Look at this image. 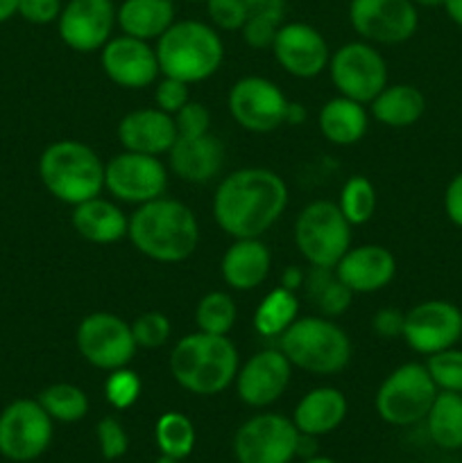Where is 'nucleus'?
<instances>
[{"instance_id":"864d4df0","label":"nucleus","mask_w":462,"mask_h":463,"mask_svg":"<svg viewBox=\"0 0 462 463\" xmlns=\"http://www.w3.org/2000/svg\"><path fill=\"white\" fill-rule=\"evenodd\" d=\"M303 118H306V111H303L299 104H288V111H285V122L288 125H299V122H303Z\"/></svg>"},{"instance_id":"37998d69","label":"nucleus","mask_w":462,"mask_h":463,"mask_svg":"<svg viewBox=\"0 0 462 463\" xmlns=\"http://www.w3.org/2000/svg\"><path fill=\"white\" fill-rule=\"evenodd\" d=\"M281 25H284V21H279V18L247 16V21H245L240 34H243L245 43H247L249 48L265 50V48H272V43H274V36H276V32H279Z\"/></svg>"},{"instance_id":"4468645a","label":"nucleus","mask_w":462,"mask_h":463,"mask_svg":"<svg viewBox=\"0 0 462 463\" xmlns=\"http://www.w3.org/2000/svg\"><path fill=\"white\" fill-rule=\"evenodd\" d=\"M104 188L125 203H148L163 197L168 170L159 156L122 152L104 165Z\"/></svg>"},{"instance_id":"e433bc0d","label":"nucleus","mask_w":462,"mask_h":463,"mask_svg":"<svg viewBox=\"0 0 462 463\" xmlns=\"http://www.w3.org/2000/svg\"><path fill=\"white\" fill-rule=\"evenodd\" d=\"M430 378L439 392L462 393V351L460 348H447L435 355H428L426 362Z\"/></svg>"},{"instance_id":"49530a36","label":"nucleus","mask_w":462,"mask_h":463,"mask_svg":"<svg viewBox=\"0 0 462 463\" xmlns=\"http://www.w3.org/2000/svg\"><path fill=\"white\" fill-rule=\"evenodd\" d=\"M403 324H406V312L383 307L371 317V330L383 339L403 337Z\"/></svg>"},{"instance_id":"c9c22d12","label":"nucleus","mask_w":462,"mask_h":463,"mask_svg":"<svg viewBox=\"0 0 462 463\" xmlns=\"http://www.w3.org/2000/svg\"><path fill=\"white\" fill-rule=\"evenodd\" d=\"M236 303L231 294L226 292H208L207 297L199 298L197 310H195V321L197 330L208 335H229L236 326Z\"/></svg>"},{"instance_id":"58836bf2","label":"nucleus","mask_w":462,"mask_h":463,"mask_svg":"<svg viewBox=\"0 0 462 463\" xmlns=\"http://www.w3.org/2000/svg\"><path fill=\"white\" fill-rule=\"evenodd\" d=\"M131 333H134L136 344L140 348H161L170 339L172 326L170 319L161 312H145L134 319Z\"/></svg>"},{"instance_id":"f8f14e48","label":"nucleus","mask_w":462,"mask_h":463,"mask_svg":"<svg viewBox=\"0 0 462 463\" xmlns=\"http://www.w3.org/2000/svg\"><path fill=\"white\" fill-rule=\"evenodd\" d=\"M299 430L281 414H258L245 420L234 437L238 463H290L297 455Z\"/></svg>"},{"instance_id":"ddd939ff","label":"nucleus","mask_w":462,"mask_h":463,"mask_svg":"<svg viewBox=\"0 0 462 463\" xmlns=\"http://www.w3.org/2000/svg\"><path fill=\"white\" fill-rule=\"evenodd\" d=\"M403 339L419 355H435L462 339V310L451 301H421L406 312Z\"/></svg>"},{"instance_id":"a878e982","label":"nucleus","mask_w":462,"mask_h":463,"mask_svg":"<svg viewBox=\"0 0 462 463\" xmlns=\"http://www.w3.org/2000/svg\"><path fill=\"white\" fill-rule=\"evenodd\" d=\"M72 229L77 235L93 244H113L127 235V220L120 208L98 194L77 203L72 211Z\"/></svg>"},{"instance_id":"c756f323","label":"nucleus","mask_w":462,"mask_h":463,"mask_svg":"<svg viewBox=\"0 0 462 463\" xmlns=\"http://www.w3.org/2000/svg\"><path fill=\"white\" fill-rule=\"evenodd\" d=\"M430 441L442 450L462 448V393L438 392L430 411L426 414Z\"/></svg>"},{"instance_id":"8fccbe9b","label":"nucleus","mask_w":462,"mask_h":463,"mask_svg":"<svg viewBox=\"0 0 462 463\" xmlns=\"http://www.w3.org/2000/svg\"><path fill=\"white\" fill-rule=\"evenodd\" d=\"M303 280H306V276L302 274V269L299 267H290V269L284 271V276H281V288L285 289H297L299 285H303Z\"/></svg>"},{"instance_id":"f257e3e1","label":"nucleus","mask_w":462,"mask_h":463,"mask_svg":"<svg viewBox=\"0 0 462 463\" xmlns=\"http://www.w3.org/2000/svg\"><path fill=\"white\" fill-rule=\"evenodd\" d=\"M288 188L276 172L243 167L220 181L213 194V217L231 238H261L284 215Z\"/></svg>"},{"instance_id":"13d9d810","label":"nucleus","mask_w":462,"mask_h":463,"mask_svg":"<svg viewBox=\"0 0 462 463\" xmlns=\"http://www.w3.org/2000/svg\"><path fill=\"white\" fill-rule=\"evenodd\" d=\"M190 3H207V0H190Z\"/></svg>"},{"instance_id":"c03bdc74","label":"nucleus","mask_w":462,"mask_h":463,"mask_svg":"<svg viewBox=\"0 0 462 463\" xmlns=\"http://www.w3.org/2000/svg\"><path fill=\"white\" fill-rule=\"evenodd\" d=\"M177 136H204L211 129V113L202 102H186L175 113Z\"/></svg>"},{"instance_id":"412c9836","label":"nucleus","mask_w":462,"mask_h":463,"mask_svg":"<svg viewBox=\"0 0 462 463\" xmlns=\"http://www.w3.org/2000/svg\"><path fill=\"white\" fill-rule=\"evenodd\" d=\"M335 274L353 294H374L392 283L397 260L392 251L380 244H361L340 258Z\"/></svg>"},{"instance_id":"5fc2aeb1","label":"nucleus","mask_w":462,"mask_h":463,"mask_svg":"<svg viewBox=\"0 0 462 463\" xmlns=\"http://www.w3.org/2000/svg\"><path fill=\"white\" fill-rule=\"evenodd\" d=\"M415 7H442L444 0H410Z\"/></svg>"},{"instance_id":"4c0bfd02","label":"nucleus","mask_w":462,"mask_h":463,"mask_svg":"<svg viewBox=\"0 0 462 463\" xmlns=\"http://www.w3.org/2000/svg\"><path fill=\"white\" fill-rule=\"evenodd\" d=\"M140 389H143V383H140L139 373L122 366V369L109 371V378L104 383V398L116 410H130L139 401Z\"/></svg>"},{"instance_id":"2f4dec72","label":"nucleus","mask_w":462,"mask_h":463,"mask_svg":"<svg viewBox=\"0 0 462 463\" xmlns=\"http://www.w3.org/2000/svg\"><path fill=\"white\" fill-rule=\"evenodd\" d=\"M303 285L308 288V297L322 312V317H340L347 312L351 306L353 292L338 279L335 269H326V267H313L311 274L306 276Z\"/></svg>"},{"instance_id":"7ed1b4c3","label":"nucleus","mask_w":462,"mask_h":463,"mask_svg":"<svg viewBox=\"0 0 462 463\" xmlns=\"http://www.w3.org/2000/svg\"><path fill=\"white\" fill-rule=\"evenodd\" d=\"M240 369L238 351L226 335L197 330L177 342L170 353V373L181 389L195 396H217L231 387Z\"/></svg>"},{"instance_id":"f3484780","label":"nucleus","mask_w":462,"mask_h":463,"mask_svg":"<svg viewBox=\"0 0 462 463\" xmlns=\"http://www.w3.org/2000/svg\"><path fill=\"white\" fill-rule=\"evenodd\" d=\"M116 25V7L111 0H68L57 18L63 43L75 52L102 50Z\"/></svg>"},{"instance_id":"a18cd8bd","label":"nucleus","mask_w":462,"mask_h":463,"mask_svg":"<svg viewBox=\"0 0 462 463\" xmlns=\"http://www.w3.org/2000/svg\"><path fill=\"white\" fill-rule=\"evenodd\" d=\"M62 0H18V16L32 25H48L62 14Z\"/></svg>"},{"instance_id":"cd10ccee","label":"nucleus","mask_w":462,"mask_h":463,"mask_svg":"<svg viewBox=\"0 0 462 463\" xmlns=\"http://www.w3.org/2000/svg\"><path fill=\"white\" fill-rule=\"evenodd\" d=\"M367 111L361 102L338 95L322 107L317 125L329 143L349 147L361 143L367 131Z\"/></svg>"},{"instance_id":"f03ea898","label":"nucleus","mask_w":462,"mask_h":463,"mask_svg":"<svg viewBox=\"0 0 462 463\" xmlns=\"http://www.w3.org/2000/svg\"><path fill=\"white\" fill-rule=\"evenodd\" d=\"M127 238L145 258L163 265L188 260L199 244L195 213L177 199L159 197L140 203L130 217Z\"/></svg>"},{"instance_id":"dca6fc26","label":"nucleus","mask_w":462,"mask_h":463,"mask_svg":"<svg viewBox=\"0 0 462 463\" xmlns=\"http://www.w3.org/2000/svg\"><path fill=\"white\" fill-rule=\"evenodd\" d=\"M288 99L274 81L249 75L236 81L229 90V113L243 129L267 134L285 122Z\"/></svg>"},{"instance_id":"9d476101","label":"nucleus","mask_w":462,"mask_h":463,"mask_svg":"<svg viewBox=\"0 0 462 463\" xmlns=\"http://www.w3.org/2000/svg\"><path fill=\"white\" fill-rule=\"evenodd\" d=\"M53 441V419L39 401L18 398L0 411V455L27 463L43 455Z\"/></svg>"},{"instance_id":"20e7f679","label":"nucleus","mask_w":462,"mask_h":463,"mask_svg":"<svg viewBox=\"0 0 462 463\" xmlns=\"http://www.w3.org/2000/svg\"><path fill=\"white\" fill-rule=\"evenodd\" d=\"M161 75L197 84L216 75L225 59V45L213 25L202 21H175L157 39Z\"/></svg>"},{"instance_id":"a19ab883","label":"nucleus","mask_w":462,"mask_h":463,"mask_svg":"<svg viewBox=\"0 0 462 463\" xmlns=\"http://www.w3.org/2000/svg\"><path fill=\"white\" fill-rule=\"evenodd\" d=\"M207 14L217 30L240 32L247 21V5L245 0H207Z\"/></svg>"},{"instance_id":"c85d7f7f","label":"nucleus","mask_w":462,"mask_h":463,"mask_svg":"<svg viewBox=\"0 0 462 463\" xmlns=\"http://www.w3.org/2000/svg\"><path fill=\"white\" fill-rule=\"evenodd\" d=\"M370 104L371 116L392 129L412 127L426 111L424 93L412 84H388Z\"/></svg>"},{"instance_id":"603ef678","label":"nucleus","mask_w":462,"mask_h":463,"mask_svg":"<svg viewBox=\"0 0 462 463\" xmlns=\"http://www.w3.org/2000/svg\"><path fill=\"white\" fill-rule=\"evenodd\" d=\"M18 14V0H0V25Z\"/></svg>"},{"instance_id":"4d7b16f0","label":"nucleus","mask_w":462,"mask_h":463,"mask_svg":"<svg viewBox=\"0 0 462 463\" xmlns=\"http://www.w3.org/2000/svg\"><path fill=\"white\" fill-rule=\"evenodd\" d=\"M154 463H179V461L172 459V457H168V455H161V457H159V459L154 461Z\"/></svg>"},{"instance_id":"0eeeda50","label":"nucleus","mask_w":462,"mask_h":463,"mask_svg":"<svg viewBox=\"0 0 462 463\" xmlns=\"http://www.w3.org/2000/svg\"><path fill=\"white\" fill-rule=\"evenodd\" d=\"M294 244L311 267L335 269L351 249V224L338 203L317 199L303 206L294 220Z\"/></svg>"},{"instance_id":"ea45409f","label":"nucleus","mask_w":462,"mask_h":463,"mask_svg":"<svg viewBox=\"0 0 462 463\" xmlns=\"http://www.w3.org/2000/svg\"><path fill=\"white\" fill-rule=\"evenodd\" d=\"M95 437H98L100 455L107 461L120 459L130 450V437H127L120 420L113 419V416H107V419L100 420L98 428H95Z\"/></svg>"},{"instance_id":"79ce46f5","label":"nucleus","mask_w":462,"mask_h":463,"mask_svg":"<svg viewBox=\"0 0 462 463\" xmlns=\"http://www.w3.org/2000/svg\"><path fill=\"white\" fill-rule=\"evenodd\" d=\"M188 86L190 84H186V81L163 75V80H159L154 84V102H157V109L175 116L186 102H190Z\"/></svg>"},{"instance_id":"09e8293b","label":"nucleus","mask_w":462,"mask_h":463,"mask_svg":"<svg viewBox=\"0 0 462 463\" xmlns=\"http://www.w3.org/2000/svg\"><path fill=\"white\" fill-rule=\"evenodd\" d=\"M247 16H270L284 21L285 0H245Z\"/></svg>"},{"instance_id":"de8ad7c7","label":"nucleus","mask_w":462,"mask_h":463,"mask_svg":"<svg viewBox=\"0 0 462 463\" xmlns=\"http://www.w3.org/2000/svg\"><path fill=\"white\" fill-rule=\"evenodd\" d=\"M444 213L453 226L462 229V172L453 176L444 190Z\"/></svg>"},{"instance_id":"b1692460","label":"nucleus","mask_w":462,"mask_h":463,"mask_svg":"<svg viewBox=\"0 0 462 463\" xmlns=\"http://www.w3.org/2000/svg\"><path fill=\"white\" fill-rule=\"evenodd\" d=\"M272 256L270 249L261 242V238H240L225 251L220 262L222 280L231 289L249 292L265 283L270 274Z\"/></svg>"},{"instance_id":"bb28decb","label":"nucleus","mask_w":462,"mask_h":463,"mask_svg":"<svg viewBox=\"0 0 462 463\" xmlns=\"http://www.w3.org/2000/svg\"><path fill=\"white\" fill-rule=\"evenodd\" d=\"M116 23L122 34L136 39H159L175 23L172 0H122L116 9Z\"/></svg>"},{"instance_id":"72a5a7b5","label":"nucleus","mask_w":462,"mask_h":463,"mask_svg":"<svg viewBox=\"0 0 462 463\" xmlns=\"http://www.w3.org/2000/svg\"><path fill=\"white\" fill-rule=\"evenodd\" d=\"M36 401L48 411L50 419L59 420V423H77L89 411V398H86V393L80 387L68 383L50 384V387H45L41 392V396Z\"/></svg>"},{"instance_id":"6e6552de","label":"nucleus","mask_w":462,"mask_h":463,"mask_svg":"<svg viewBox=\"0 0 462 463\" xmlns=\"http://www.w3.org/2000/svg\"><path fill=\"white\" fill-rule=\"evenodd\" d=\"M438 392L426 364L408 362L383 380L376 392V411L385 423L408 428L426 419Z\"/></svg>"},{"instance_id":"6ab92c4d","label":"nucleus","mask_w":462,"mask_h":463,"mask_svg":"<svg viewBox=\"0 0 462 463\" xmlns=\"http://www.w3.org/2000/svg\"><path fill=\"white\" fill-rule=\"evenodd\" d=\"M100 63H102L104 75L113 84L131 90L157 84V77L161 72L157 50L148 41L127 34L109 39L104 43Z\"/></svg>"},{"instance_id":"393cba45","label":"nucleus","mask_w":462,"mask_h":463,"mask_svg":"<svg viewBox=\"0 0 462 463\" xmlns=\"http://www.w3.org/2000/svg\"><path fill=\"white\" fill-rule=\"evenodd\" d=\"M347 416V398L335 387H317L297 402L293 414L299 434L324 437L338 430Z\"/></svg>"},{"instance_id":"6e6d98bb","label":"nucleus","mask_w":462,"mask_h":463,"mask_svg":"<svg viewBox=\"0 0 462 463\" xmlns=\"http://www.w3.org/2000/svg\"><path fill=\"white\" fill-rule=\"evenodd\" d=\"M303 463H335V461L329 459V457L315 455V457H308V459H303Z\"/></svg>"},{"instance_id":"7c9ffc66","label":"nucleus","mask_w":462,"mask_h":463,"mask_svg":"<svg viewBox=\"0 0 462 463\" xmlns=\"http://www.w3.org/2000/svg\"><path fill=\"white\" fill-rule=\"evenodd\" d=\"M299 319V298L293 289L274 288L254 312V328L261 337H281Z\"/></svg>"},{"instance_id":"423d86ee","label":"nucleus","mask_w":462,"mask_h":463,"mask_svg":"<svg viewBox=\"0 0 462 463\" xmlns=\"http://www.w3.org/2000/svg\"><path fill=\"white\" fill-rule=\"evenodd\" d=\"M279 351L297 369L335 375L351 360L349 335L329 317H302L279 337Z\"/></svg>"},{"instance_id":"5701e85b","label":"nucleus","mask_w":462,"mask_h":463,"mask_svg":"<svg viewBox=\"0 0 462 463\" xmlns=\"http://www.w3.org/2000/svg\"><path fill=\"white\" fill-rule=\"evenodd\" d=\"M168 163L186 184H207L220 175L225 165V147L211 131L204 136H177L168 152Z\"/></svg>"},{"instance_id":"39448f33","label":"nucleus","mask_w":462,"mask_h":463,"mask_svg":"<svg viewBox=\"0 0 462 463\" xmlns=\"http://www.w3.org/2000/svg\"><path fill=\"white\" fill-rule=\"evenodd\" d=\"M39 176L54 199L71 206L98 197L104 190V163L80 140L48 145L39 158Z\"/></svg>"},{"instance_id":"4be33fe9","label":"nucleus","mask_w":462,"mask_h":463,"mask_svg":"<svg viewBox=\"0 0 462 463\" xmlns=\"http://www.w3.org/2000/svg\"><path fill=\"white\" fill-rule=\"evenodd\" d=\"M118 140L125 152L161 156V154L170 152L177 140L175 118L161 109L131 111L118 125Z\"/></svg>"},{"instance_id":"1a4fd4ad","label":"nucleus","mask_w":462,"mask_h":463,"mask_svg":"<svg viewBox=\"0 0 462 463\" xmlns=\"http://www.w3.org/2000/svg\"><path fill=\"white\" fill-rule=\"evenodd\" d=\"M329 75L338 95L370 104L388 86V63L371 43L351 41L331 54Z\"/></svg>"},{"instance_id":"aec40b11","label":"nucleus","mask_w":462,"mask_h":463,"mask_svg":"<svg viewBox=\"0 0 462 463\" xmlns=\"http://www.w3.org/2000/svg\"><path fill=\"white\" fill-rule=\"evenodd\" d=\"M293 378V364L281 351H261L249 362H245L236 373V392L238 398L249 407L272 405L279 401L288 389Z\"/></svg>"},{"instance_id":"2eb2a0df","label":"nucleus","mask_w":462,"mask_h":463,"mask_svg":"<svg viewBox=\"0 0 462 463\" xmlns=\"http://www.w3.org/2000/svg\"><path fill=\"white\" fill-rule=\"evenodd\" d=\"M349 21L365 41L397 45L415 36L419 14L410 0H351Z\"/></svg>"},{"instance_id":"9b49d317","label":"nucleus","mask_w":462,"mask_h":463,"mask_svg":"<svg viewBox=\"0 0 462 463\" xmlns=\"http://www.w3.org/2000/svg\"><path fill=\"white\" fill-rule=\"evenodd\" d=\"M77 351L100 371H116L130 364L136 355L131 324L122 321L111 312H93L77 326Z\"/></svg>"},{"instance_id":"3c124183","label":"nucleus","mask_w":462,"mask_h":463,"mask_svg":"<svg viewBox=\"0 0 462 463\" xmlns=\"http://www.w3.org/2000/svg\"><path fill=\"white\" fill-rule=\"evenodd\" d=\"M444 12L447 16L456 23L457 27H462V0H444Z\"/></svg>"},{"instance_id":"473e14b6","label":"nucleus","mask_w":462,"mask_h":463,"mask_svg":"<svg viewBox=\"0 0 462 463\" xmlns=\"http://www.w3.org/2000/svg\"><path fill=\"white\" fill-rule=\"evenodd\" d=\"M154 439H157L161 455L181 461L195 448V425L188 416L179 414V411H166L163 416H159Z\"/></svg>"},{"instance_id":"f704fd0d","label":"nucleus","mask_w":462,"mask_h":463,"mask_svg":"<svg viewBox=\"0 0 462 463\" xmlns=\"http://www.w3.org/2000/svg\"><path fill=\"white\" fill-rule=\"evenodd\" d=\"M376 188L367 176H351L347 179V184L342 185V193H340V211L347 217V222L351 226H361L365 222H370L376 213Z\"/></svg>"},{"instance_id":"a211bd4d","label":"nucleus","mask_w":462,"mask_h":463,"mask_svg":"<svg viewBox=\"0 0 462 463\" xmlns=\"http://www.w3.org/2000/svg\"><path fill=\"white\" fill-rule=\"evenodd\" d=\"M272 52L279 66L288 75L299 77V80H311L320 75L324 68H329V45L322 36L320 30H315L308 23H284L279 27L272 43Z\"/></svg>"}]
</instances>
